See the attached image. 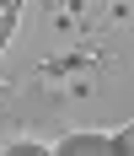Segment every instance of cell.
Returning <instances> with one entry per match:
<instances>
[{
    "mask_svg": "<svg viewBox=\"0 0 134 156\" xmlns=\"http://www.w3.org/2000/svg\"><path fill=\"white\" fill-rule=\"evenodd\" d=\"M16 22H22V0H0V48L16 38Z\"/></svg>",
    "mask_w": 134,
    "mask_h": 156,
    "instance_id": "7a4b0ae2",
    "label": "cell"
},
{
    "mask_svg": "<svg viewBox=\"0 0 134 156\" xmlns=\"http://www.w3.org/2000/svg\"><path fill=\"white\" fill-rule=\"evenodd\" d=\"M107 151H118L113 135H70V140H59V156H107Z\"/></svg>",
    "mask_w": 134,
    "mask_h": 156,
    "instance_id": "6da1fadb",
    "label": "cell"
},
{
    "mask_svg": "<svg viewBox=\"0 0 134 156\" xmlns=\"http://www.w3.org/2000/svg\"><path fill=\"white\" fill-rule=\"evenodd\" d=\"M113 140H118V151H134V124H129V129H118Z\"/></svg>",
    "mask_w": 134,
    "mask_h": 156,
    "instance_id": "3957f363",
    "label": "cell"
}]
</instances>
